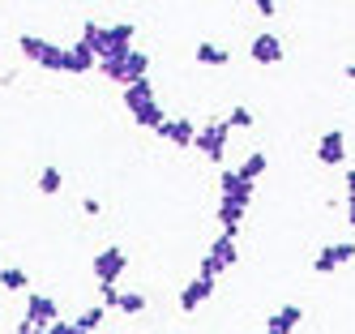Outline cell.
Instances as JSON below:
<instances>
[{"instance_id": "1", "label": "cell", "mask_w": 355, "mask_h": 334, "mask_svg": "<svg viewBox=\"0 0 355 334\" xmlns=\"http://www.w3.org/2000/svg\"><path fill=\"white\" fill-rule=\"evenodd\" d=\"M82 39L94 47V56H129V47L137 39V26L133 22H112V26H98V22H86L82 26Z\"/></svg>"}, {"instance_id": "2", "label": "cell", "mask_w": 355, "mask_h": 334, "mask_svg": "<svg viewBox=\"0 0 355 334\" xmlns=\"http://www.w3.org/2000/svg\"><path fill=\"white\" fill-rule=\"evenodd\" d=\"M124 90V112H129L133 120H137V128H159L163 124V103L155 99V82H150V73L146 77H137V82H129V86H120Z\"/></svg>"}, {"instance_id": "3", "label": "cell", "mask_w": 355, "mask_h": 334, "mask_svg": "<svg viewBox=\"0 0 355 334\" xmlns=\"http://www.w3.org/2000/svg\"><path fill=\"white\" fill-rule=\"evenodd\" d=\"M17 51H21V60L43 69V73H64V43H52V39H43V35H21L17 39Z\"/></svg>"}, {"instance_id": "4", "label": "cell", "mask_w": 355, "mask_h": 334, "mask_svg": "<svg viewBox=\"0 0 355 334\" xmlns=\"http://www.w3.org/2000/svg\"><path fill=\"white\" fill-rule=\"evenodd\" d=\"M236 266H240V236H236V231H223V236H218L214 244H206L197 274H210V278H218V274L236 270Z\"/></svg>"}, {"instance_id": "5", "label": "cell", "mask_w": 355, "mask_h": 334, "mask_svg": "<svg viewBox=\"0 0 355 334\" xmlns=\"http://www.w3.org/2000/svg\"><path fill=\"white\" fill-rule=\"evenodd\" d=\"M227 142H232V128H227V120L210 116L206 124H197L193 150H201V154H206V163H223V159H227Z\"/></svg>"}, {"instance_id": "6", "label": "cell", "mask_w": 355, "mask_h": 334, "mask_svg": "<svg viewBox=\"0 0 355 334\" xmlns=\"http://www.w3.org/2000/svg\"><path fill=\"white\" fill-rule=\"evenodd\" d=\"M90 270H94V283H120L124 270H129V253H124L120 244H103L94 253Z\"/></svg>"}, {"instance_id": "7", "label": "cell", "mask_w": 355, "mask_h": 334, "mask_svg": "<svg viewBox=\"0 0 355 334\" xmlns=\"http://www.w3.org/2000/svg\"><path fill=\"white\" fill-rule=\"evenodd\" d=\"M155 133L171 146V150H193V137H197V120L193 116H163V124Z\"/></svg>"}, {"instance_id": "8", "label": "cell", "mask_w": 355, "mask_h": 334, "mask_svg": "<svg viewBox=\"0 0 355 334\" xmlns=\"http://www.w3.org/2000/svg\"><path fill=\"white\" fill-rule=\"evenodd\" d=\"M248 56H252V65H261V69H274V65H283L287 47H283V39H278L274 31H261L257 39L248 43Z\"/></svg>"}, {"instance_id": "9", "label": "cell", "mask_w": 355, "mask_h": 334, "mask_svg": "<svg viewBox=\"0 0 355 334\" xmlns=\"http://www.w3.org/2000/svg\"><path fill=\"white\" fill-rule=\"evenodd\" d=\"M351 257H355V240H334L313 257V274H334V270H343L351 262Z\"/></svg>"}, {"instance_id": "10", "label": "cell", "mask_w": 355, "mask_h": 334, "mask_svg": "<svg viewBox=\"0 0 355 334\" xmlns=\"http://www.w3.org/2000/svg\"><path fill=\"white\" fill-rule=\"evenodd\" d=\"M94 69H98V56H94V47H90L86 39H78V43L64 47V73H73V77H90Z\"/></svg>"}, {"instance_id": "11", "label": "cell", "mask_w": 355, "mask_h": 334, "mask_svg": "<svg viewBox=\"0 0 355 334\" xmlns=\"http://www.w3.org/2000/svg\"><path fill=\"white\" fill-rule=\"evenodd\" d=\"M317 163L321 167H347V137H343V128L321 133V142H317Z\"/></svg>"}, {"instance_id": "12", "label": "cell", "mask_w": 355, "mask_h": 334, "mask_svg": "<svg viewBox=\"0 0 355 334\" xmlns=\"http://www.w3.org/2000/svg\"><path fill=\"white\" fill-rule=\"evenodd\" d=\"M210 296H214V278L210 274H197L193 283H184V287H180V308H184V313H197Z\"/></svg>"}, {"instance_id": "13", "label": "cell", "mask_w": 355, "mask_h": 334, "mask_svg": "<svg viewBox=\"0 0 355 334\" xmlns=\"http://www.w3.org/2000/svg\"><path fill=\"white\" fill-rule=\"evenodd\" d=\"M60 317V304L52 296H43V292H26V322L35 326H52Z\"/></svg>"}, {"instance_id": "14", "label": "cell", "mask_w": 355, "mask_h": 334, "mask_svg": "<svg viewBox=\"0 0 355 334\" xmlns=\"http://www.w3.org/2000/svg\"><path fill=\"white\" fill-rule=\"evenodd\" d=\"M252 189H257V180L240 176V167H227L218 176V197H240V201H252Z\"/></svg>"}, {"instance_id": "15", "label": "cell", "mask_w": 355, "mask_h": 334, "mask_svg": "<svg viewBox=\"0 0 355 334\" xmlns=\"http://www.w3.org/2000/svg\"><path fill=\"white\" fill-rule=\"evenodd\" d=\"M300 322H304V308H300V304H283V308H274V313H270L266 330H270V334H295Z\"/></svg>"}, {"instance_id": "16", "label": "cell", "mask_w": 355, "mask_h": 334, "mask_svg": "<svg viewBox=\"0 0 355 334\" xmlns=\"http://www.w3.org/2000/svg\"><path fill=\"white\" fill-rule=\"evenodd\" d=\"M244 215H248V201H240V197H218V223H223V231H236V236H240Z\"/></svg>"}, {"instance_id": "17", "label": "cell", "mask_w": 355, "mask_h": 334, "mask_svg": "<svg viewBox=\"0 0 355 334\" xmlns=\"http://www.w3.org/2000/svg\"><path fill=\"white\" fill-rule=\"evenodd\" d=\"M193 60L206 65V69H227V65H232V51H227L223 43H197L193 47Z\"/></svg>"}, {"instance_id": "18", "label": "cell", "mask_w": 355, "mask_h": 334, "mask_svg": "<svg viewBox=\"0 0 355 334\" xmlns=\"http://www.w3.org/2000/svg\"><path fill=\"white\" fill-rule=\"evenodd\" d=\"M0 287H5V292H17V296H26V292H31V274L21 270V266H0Z\"/></svg>"}, {"instance_id": "19", "label": "cell", "mask_w": 355, "mask_h": 334, "mask_svg": "<svg viewBox=\"0 0 355 334\" xmlns=\"http://www.w3.org/2000/svg\"><path fill=\"white\" fill-rule=\"evenodd\" d=\"M129 51H133V47H129ZM94 73L103 77V82H116V86H124V82H129V73H124V56H103Z\"/></svg>"}, {"instance_id": "20", "label": "cell", "mask_w": 355, "mask_h": 334, "mask_svg": "<svg viewBox=\"0 0 355 334\" xmlns=\"http://www.w3.org/2000/svg\"><path fill=\"white\" fill-rule=\"evenodd\" d=\"M35 189H39L43 197H56V193L64 189V172H60V167H52V163H47V167L39 172V180H35Z\"/></svg>"}, {"instance_id": "21", "label": "cell", "mask_w": 355, "mask_h": 334, "mask_svg": "<svg viewBox=\"0 0 355 334\" xmlns=\"http://www.w3.org/2000/svg\"><path fill=\"white\" fill-rule=\"evenodd\" d=\"M146 308H150V300H146L141 292H120V304H116L120 317H141Z\"/></svg>"}, {"instance_id": "22", "label": "cell", "mask_w": 355, "mask_h": 334, "mask_svg": "<svg viewBox=\"0 0 355 334\" xmlns=\"http://www.w3.org/2000/svg\"><path fill=\"white\" fill-rule=\"evenodd\" d=\"M73 322H78V330H98V334H103V322H107V308H103V304H90V308H82V313L73 317Z\"/></svg>"}, {"instance_id": "23", "label": "cell", "mask_w": 355, "mask_h": 334, "mask_svg": "<svg viewBox=\"0 0 355 334\" xmlns=\"http://www.w3.org/2000/svg\"><path fill=\"white\" fill-rule=\"evenodd\" d=\"M270 172V159H266V150H252V154H244V163H240V176H248V180H261Z\"/></svg>"}, {"instance_id": "24", "label": "cell", "mask_w": 355, "mask_h": 334, "mask_svg": "<svg viewBox=\"0 0 355 334\" xmlns=\"http://www.w3.org/2000/svg\"><path fill=\"white\" fill-rule=\"evenodd\" d=\"M124 73H129V82H137V77H146V73H150V56H146L141 47H133L129 56H124ZM129 82H124V86H129Z\"/></svg>"}, {"instance_id": "25", "label": "cell", "mask_w": 355, "mask_h": 334, "mask_svg": "<svg viewBox=\"0 0 355 334\" xmlns=\"http://www.w3.org/2000/svg\"><path fill=\"white\" fill-rule=\"evenodd\" d=\"M223 120H227V128H252V124H257V112H252V108H232Z\"/></svg>"}, {"instance_id": "26", "label": "cell", "mask_w": 355, "mask_h": 334, "mask_svg": "<svg viewBox=\"0 0 355 334\" xmlns=\"http://www.w3.org/2000/svg\"><path fill=\"white\" fill-rule=\"evenodd\" d=\"M94 287H98V304H103L107 313H116V304H120V287H116V283H94Z\"/></svg>"}, {"instance_id": "27", "label": "cell", "mask_w": 355, "mask_h": 334, "mask_svg": "<svg viewBox=\"0 0 355 334\" xmlns=\"http://www.w3.org/2000/svg\"><path fill=\"white\" fill-rule=\"evenodd\" d=\"M47 334H82V330H78V322H73V317H56L52 326H47Z\"/></svg>"}, {"instance_id": "28", "label": "cell", "mask_w": 355, "mask_h": 334, "mask_svg": "<svg viewBox=\"0 0 355 334\" xmlns=\"http://www.w3.org/2000/svg\"><path fill=\"white\" fill-rule=\"evenodd\" d=\"M248 5L257 9L261 17H274V13H278V0H248Z\"/></svg>"}, {"instance_id": "29", "label": "cell", "mask_w": 355, "mask_h": 334, "mask_svg": "<svg viewBox=\"0 0 355 334\" xmlns=\"http://www.w3.org/2000/svg\"><path fill=\"white\" fill-rule=\"evenodd\" d=\"M82 215H103V201H98V197H82Z\"/></svg>"}, {"instance_id": "30", "label": "cell", "mask_w": 355, "mask_h": 334, "mask_svg": "<svg viewBox=\"0 0 355 334\" xmlns=\"http://www.w3.org/2000/svg\"><path fill=\"white\" fill-rule=\"evenodd\" d=\"M13 334H47V326H35V322H26V317H21Z\"/></svg>"}, {"instance_id": "31", "label": "cell", "mask_w": 355, "mask_h": 334, "mask_svg": "<svg viewBox=\"0 0 355 334\" xmlns=\"http://www.w3.org/2000/svg\"><path fill=\"white\" fill-rule=\"evenodd\" d=\"M343 189L347 197H355V167H343Z\"/></svg>"}, {"instance_id": "32", "label": "cell", "mask_w": 355, "mask_h": 334, "mask_svg": "<svg viewBox=\"0 0 355 334\" xmlns=\"http://www.w3.org/2000/svg\"><path fill=\"white\" fill-rule=\"evenodd\" d=\"M0 86H17V69H5V73H0Z\"/></svg>"}, {"instance_id": "33", "label": "cell", "mask_w": 355, "mask_h": 334, "mask_svg": "<svg viewBox=\"0 0 355 334\" xmlns=\"http://www.w3.org/2000/svg\"><path fill=\"white\" fill-rule=\"evenodd\" d=\"M347 223L355 227V197H347Z\"/></svg>"}, {"instance_id": "34", "label": "cell", "mask_w": 355, "mask_h": 334, "mask_svg": "<svg viewBox=\"0 0 355 334\" xmlns=\"http://www.w3.org/2000/svg\"><path fill=\"white\" fill-rule=\"evenodd\" d=\"M343 77H347V82H355V65H343Z\"/></svg>"}, {"instance_id": "35", "label": "cell", "mask_w": 355, "mask_h": 334, "mask_svg": "<svg viewBox=\"0 0 355 334\" xmlns=\"http://www.w3.org/2000/svg\"><path fill=\"white\" fill-rule=\"evenodd\" d=\"M82 334H98V330H82Z\"/></svg>"}, {"instance_id": "36", "label": "cell", "mask_w": 355, "mask_h": 334, "mask_svg": "<svg viewBox=\"0 0 355 334\" xmlns=\"http://www.w3.org/2000/svg\"><path fill=\"white\" fill-rule=\"evenodd\" d=\"M261 334H270V330H261Z\"/></svg>"}, {"instance_id": "37", "label": "cell", "mask_w": 355, "mask_h": 334, "mask_svg": "<svg viewBox=\"0 0 355 334\" xmlns=\"http://www.w3.org/2000/svg\"><path fill=\"white\" fill-rule=\"evenodd\" d=\"M351 231H355V227H351ZM351 240H355V236H351Z\"/></svg>"}]
</instances>
